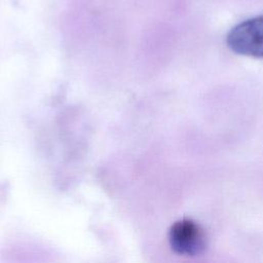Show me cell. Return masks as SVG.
I'll list each match as a JSON object with an SVG mask.
<instances>
[{
  "label": "cell",
  "instance_id": "obj_1",
  "mask_svg": "<svg viewBox=\"0 0 263 263\" xmlns=\"http://www.w3.org/2000/svg\"><path fill=\"white\" fill-rule=\"evenodd\" d=\"M226 41L228 47L237 54L263 58V14L233 27Z\"/></svg>",
  "mask_w": 263,
  "mask_h": 263
},
{
  "label": "cell",
  "instance_id": "obj_2",
  "mask_svg": "<svg viewBox=\"0 0 263 263\" xmlns=\"http://www.w3.org/2000/svg\"><path fill=\"white\" fill-rule=\"evenodd\" d=\"M171 249L184 256H197L208 247V236L204 229L191 219L176 221L168 230Z\"/></svg>",
  "mask_w": 263,
  "mask_h": 263
}]
</instances>
